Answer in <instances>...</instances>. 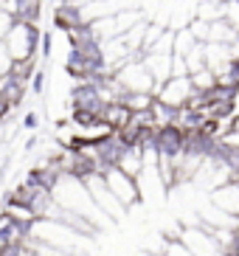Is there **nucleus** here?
Masks as SVG:
<instances>
[{
	"label": "nucleus",
	"mask_w": 239,
	"mask_h": 256,
	"mask_svg": "<svg viewBox=\"0 0 239 256\" xmlns=\"http://www.w3.org/2000/svg\"><path fill=\"white\" fill-rule=\"evenodd\" d=\"M118 102L127 107L130 113H146L152 107V102H155V96L152 93H124Z\"/></svg>",
	"instance_id": "ddd939ff"
},
{
	"label": "nucleus",
	"mask_w": 239,
	"mask_h": 256,
	"mask_svg": "<svg viewBox=\"0 0 239 256\" xmlns=\"http://www.w3.org/2000/svg\"><path fill=\"white\" fill-rule=\"evenodd\" d=\"M20 127H26V130H37V113H28L26 118H22Z\"/></svg>",
	"instance_id": "412c9836"
},
{
	"label": "nucleus",
	"mask_w": 239,
	"mask_h": 256,
	"mask_svg": "<svg viewBox=\"0 0 239 256\" xmlns=\"http://www.w3.org/2000/svg\"><path fill=\"white\" fill-rule=\"evenodd\" d=\"M180 242L188 248L192 256H222L220 242L211 236V228L206 222H200V226H186L180 231Z\"/></svg>",
	"instance_id": "7ed1b4c3"
},
{
	"label": "nucleus",
	"mask_w": 239,
	"mask_h": 256,
	"mask_svg": "<svg viewBox=\"0 0 239 256\" xmlns=\"http://www.w3.org/2000/svg\"><path fill=\"white\" fill-rule=\"evenodd\" d=\"M12 113H14V110H12L3 98H0V124H3V121H8V116H12Z\"/></svg>",
	"instance_id": "5701e85b"
},
{
	"label": "nucleus",
	"mask_w": 239,
	"mask_h": 256,
	"mask_svg": "<svg viewBox=\"0 0 239 256\" xmlns=\"http://www.w3.org/2000/svg\"><path fill=\"white\" fill-rule=\"evenodd\" d=\"M150 116H152V124H155V130L160 127H169V124H174V116H178V110H172V107H166L164 102H152L150 107Z\"/></svg>",
	"instance_id": "4468645a"
},
{
	"label": "nucleus",
	"mask_w": 239,
	"mask_h": 256,
	"mask_svg": "<svg viewBox=\"0 0 239 256\" xmlns=\"http://www.w3.org/2000/svg\"><path fill=\"white\" fill-rule=\"evenodd\" d=\"M8 74L28 84V79L37 74V56H31V60H14L12 65H8Z\"/></svg>",
	"instance_id": "2eb2a0df"
},
{
	"label": "nucleus",
	"mask_w": 239,
	"mask_h": 256,
	"mask_svg": "<svg viewBox=\"0 0 239 256\" xmlns=\"http://www.w3.org/2000/svg\"><path fill=\"white\" fill-rule=\"evenodd\" d=\"M231 104H234V113L239 110V88H234V93H231Z\"/></svg>",
	"instance_id": "b1692460"
},
{
	"label": "nucleus",
	"mask_w": 239,
	"mask_h": 256,
	"mask_svg": "<svg viewBox=\"0 0 239 256\" xmlns=\"http://www.w3.org/2000/svg\"><path fill=\"white\" fill-rule=\"evenodd\" d=\"M3 46H6L12 62H14V60H31V56H37V46H40V31H37V26L14 23V26H12V31L6 34V40H3Z\"/></svg>",
	"instance_id": "f257e3e1"
},
{
	"label": "nucleus",
	"mask_w": 239,
	"mask_h": 256,
	"mask_svg": "<svg viewBox=\"0 0 239 256\" xmlns=\"http://www.w3.org/2000/svg\"><path fill=\"white\" fill-rule=\"evenodd\" d=\"M31 228H22L12 220H0V245H28Z\"/></svg>",
	"instance_id": "9d476101"
},
{
	"label": "nucleus",
	"mask_w": 239,
	"mask_h": 256,
	"mask_svg": "<svg viewBox=\"0 0 239 256\" xmlns=\"http://www.w3.org/2000/svg\"><path fill=\"white\" fill-rule=\"evenodd\" d=\"M197 46H200V42H197V40L192 37V31L183 26V28L174 31V37H172V56H188Z\"/></svg>",
	"instance_id": "f8f14e48"
},
{
	"label": "nucleus",
	"mask_w": 239,
	"mask_h": 256,
	"mask_svg": "<svg viewBox=\"0 0 239 256\" xmlns=\"http://www.w3.org/2000/svg\"><path fill=\"white\" fill-rule=\"evenodd\" d=\"M3 217L17 222V226H22V228H31L37 222V217H34V211H31L28 206H20V203H14V200H8V197H6V203H3Z\"/></svg>",
	"instance_id": "9b49d317"
},
{
	"label": "nucleus",
	"mask_w": 239,
	"mask_h": 256,
	"mask_svg": "<svg viewBox=\"0 0 239 256\" xmlns=\"http://www.w3.org/2000/svg\"><path fill=\"white\" fill-rule=\"evenodd\" d=\"M68 98H70V113H74V110H88V113L98 116L102 107H104L98 102V93H96V88H93V82H76Z\"/></svg>",
	"instance_id": "423d86ee"
},
{
	"label": "nucleus",
	"mask_w": 239,
	"mask_h": 256,
	"mask_svg": "<svg viewBox=\"0 0 239 256\" xmlns=\"http://www.w3.org/2000/svg\"><path fill=\"white\" fill-rule=\"evenodd\" d=\"M228 183H234V186H239V169H236V172H231V180H228Z\"/></svg>",
	"instance_id": "393cba45"
},
{
	"label": "nucleus",
	"mask_w": 239,
	"mask_h": 256,
	"mask_svg": "<svg viewBox=\"0 0 239 256\" xmlns=\"http://www.w3.org/2000/svg\"><path fill=\"white\" fill-rule=\"evenodd\" d=\"M26 90H28V84L20 82V79H14L12 74L0 76V98H3L12 110H17V107H20V102L26 98Z\"/></svg>",
	"instance_id": "0eeeda50"
},
{
	"label": "nucleus",
	"mask_w": 239,
	"mask_h": 256,
	"mask_svg": "<svg viewBox=\"0 0 239 256\" xmlns=\"http://www.w3.org/2000/svg\"><path fill=\"white\" fill-rule=\"evenodd\" d=\"M222 254H231V256H239V234H234V240H231V245L222 250Z\"/></svg>",
	"instance_id": "4be33fe9"
},
{
	"label": "nucleus",
	"mask_w": 239,
	"mask_h": 256,
	"mask_svg": "<svg viewBox=\"0 0 239 256\" xmlns=\"http://www.w3.org/2000/svg\"><path fill=\"white\" fill-rule=\"evenodd\" d=\"M130 118H132V113H130L127 107L121 104V102L104 104V107H102V113H98V121H102V124H107L112 132H121V130L130 124Z\"/></svg>",
	"instance_id": "6e6552de"
},
{
	"label": "nucleus",
	"mask_w": 239,
	"mask_h": 256,
	"mask_svg": "<svg viewBox=\"0 0 239 256\" xmlns=\"http://www.w3.org/2000/svg\"><path fill=\"white\" fill-rule=\"evenodd\" d=\"M160 256H192V254H188V248L180 240H164Z\"/></svg>",
	"instance_id": "a211bd4d"
},
{
	"label": "nucleus",
	"mask_w": 239,
	"mask_h": 256,
	"mask_svg": "<svg viewBox=\"0 0 239 256\" xmlns=\"http://www.w3.org/2000/svg\"><path fill=\"white\" fill-rule=\"evenodd\" d=\"M183 144H186V132H180L174 124L155 130V150H158V158L178 160L180 155H183Z\"/></svg>",
	"instance_id": "20e7f679"
},
{
	"label": "nucleus",
	"mask_w": 239,
	"mask_h": 256,
	"mask_svg": "<svg viewBox=\"0 0 239 256\" xmlns=\"http://www.w3.org/2000/svg\"><path fill=\"white\" fill-rule=\"evenodd\" d=\"M8 65H12V56H8L6 46L0 42V76H3V74H8Z\"/></svg>",
	"instance_id": "6ab92c4d"
},
{
	"label": "nucleus",
	"mask_w": 239,
	"mask_h": 256,
	"mask_svg": "<svg viewBox=\"0 0 239 256\" xmlns=\"http://www.w3.org/2000/svg\"><path fill=\"white\" fill-rule=\"evenodd\" d=\"M28 82H31V90H34V93H42V88H45V76H42V70H37V74H34V76H31V79H28Z\"/></svg>",
	"instance_id": "aec40b11"
},
{
	"label": "nucleus",
	"mask_w": 239,
	"mask_h": 256,
	"mask_svg": "<svg viewBox=\"0 0 239 256\" xmlns=\"http://www.w3.org/2000/svg\"><path fill=\"white\" fill-rule=\"evenodd\" d=\"M188 82H192V90H197V93H208L211 88L217 84V76H214V70L202 68V70H197V74L188 76Z\"/></svg>",
	"instance_id": "dca6fc26"
},
{
	"label": "nucleus",
	"mask_w": 239,
	"mask_h": 256,
	"mask_svg": "<svg viewBox=\"0 0 239 256\" xmlns=\"http://www.w3.org/2000/svg\"><path fill=\"white\" fill-rule=\"evenodd\" d=\"M186 28L192 31V37H194L197 42H202V46L208 42V23H206V20H200V17H194V20H192V23H188Z\"/></svg>",
	"instance_id": "f3484780"
},
{
	"label": "nucleus",
	"mask_w": 239,
	"mask_h": 256,
	"mask_svg": "<svg viewBox=\"0 0 239 256\" xmlns=\"http://www.w3.org/2000/svg\"><path fill=\"white\" fill-rule=\"evenodd\" d=\"M188 96H192V82H188V76H172V79L164 82L160 90L155 93L158 102H164V104L172 107V110H180V107L186 104Z\"/></svg>",
	"instance_id": "39448f33"
},
{
	"label": "nucleus",
	"mask_w": 239,
	"mask_h": 256,
	"mask_svg": "<svg viewBox=\"0 0 239 256\" xmlns=\"http://www.w3.org/2000/svg\"><path fill=\"white\" fill-rule=\"evenodd\" d=\"M102 178H104L107 188H110V194L116 197V203H118L124 211L132 208V206L141 200V186H138V180H135V178H130V174H124L121 169L110 166Z\"/></svg>",
	"instance_id": "f03ea898"
},
{
	"label": "nucleus",
	"mask_w": 239,
	"mask_h": 256,
	"mask_svg": "<svg viewBox=\"0 0 239 256\" xmlns=\"http://www.w3.org/2000/svg\"><path fill=\"white\" fill-rule=\"evenodd\" d=\"M211 203L217 206L220 211H225V214L239 217V186H234V183H225V186L214 188Z\"/></svg>",
	"instance_id": "1a4fd4ad"
}]
</instances>
